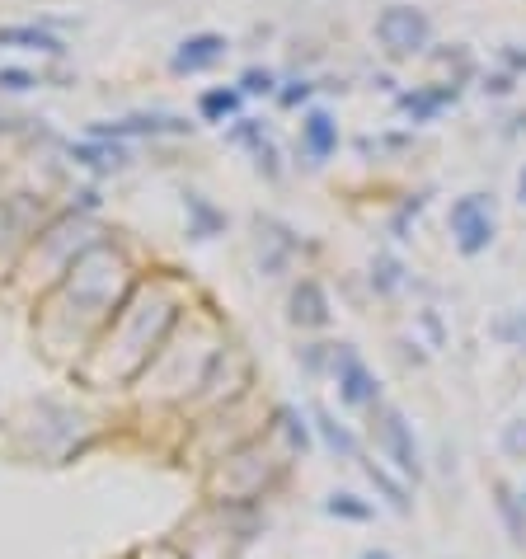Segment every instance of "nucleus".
Listing matches in <instances>:
<instances>
[{
	"label": "nucleus",
	"instance_id": "1",
	"mask_svg": "<svg viewBox=\"0 0 526 559\" xmlns=\"http://www.w3.org/2000/svg\"><path fill=\"white\" fill-rule=\"evenodd\" d=\"M451 235H456L461 254L489 249V240H494V212H489V202L480 193H470V198H461L451 207Z\"/></svg>",
	"mask_w": 526,
	"mask_h": 559
},
{
	"label": "nucleus",
	"instance_id": "2",
	"mask_svg": "<svg viewBox=\"0 0 526 559\" xmlns=\"http://www.w3.org/2000/svg\"><path fill=\"white\" fill-rule=\"evenodd\" d=\"M376 33H381V43L390 52L409 57V52H418V47L428 43V15L423 10H409V5H390L386 15L376 19Z\"/></svg>",
	"mask_w": 526,
	"mask_h": 559
},
{
	"label": "nucleus",
	"instance_id": "3",
	"mask_svg": "<svg viewBox=\"0 0 526 559\" xmlns=\"http://www.w3.org/2000/svg\"><path fill=\"white\" fill-rule=\"evenodd\" d=\"M376 437H381V447L390 451V461H395L404 475H418V470H423L414 437H409V423H404L400 409H390V404H386V409L376 414Z\"/></svg>",
	"mask_w": 526,
	"mask_h": 559
},
{
	"label": "nucleus",
	"instance_id": "4",
	"mask_svg": "<svg viewBox=\"0 0 526 559\" xmlns=\"http://www.w3.org/2000/svg\"><path fill=\"white\" fill-rule=\"evenodd\" d=\"M339 390H343V404H372L376 400V376L362 367L353 348L339 353Z\"/></svg>",
	"mask_w": 526,
	"mask_h": 559
},
{
	"label": "nucleus",
	"instance_id": "5",
	"mask_svg": "<svg viewBox=\"0 0 526 559\" xmlns=\"http://www.w3.org/2000/svg\"><path fill=\"white\" fill-rule=\"evenodd\" d=\"M221 52H226V38H217V33H198V38H188V43L174 52V71H202V66L221 62Z\"/></svg>",
	"mask_w": 526,
	"mask_h": 559
},
{
	"label": "nucleus",
	"instance_id": "6",
	"mask_svg": "<svg viewBox=\"0 0 526 559\" xmlns=\"http://www.w3.org/2000/svg\"><path fill=\"white\" fill-rule=\"evenodd\" d=\"M334 141H339L334 118H329V113H310V118H306V151H310V156L325 160L329 151H334Z\"/></svg>",
	"mask_w": 526,
	"mask_h": 559
},
{
	"label": "nucleus",
	"instance_id": "7",
	"mask_svg": "<svg viewBox=\"0 0 526 559\" xmlns=\"http://www.w3.org/2000/svg\"><path fill=\"white\" fill-rule=\"evenodd\" d=\"M0 47H24V52H62V43L43 29H0Z\"/></svg>",
	"mask_w": 526,
	"mask_h": 559
},
{
	"label": "nucleus",
	"instance_id": "8",
	"mask_svg": "<svg viewBox=\"0 0 526 559\" xmlns=\"http://www.w3.org/2000/svg\"><path fill=\"white\" fill-rule=\"evenodd\" d=\"M315 428H320V437L329 442V451H339V456H357V442L348 428H339V423L329 419V409H315Z\"/></svg>",
	"mask_w": 526,
	"mask_h": 559
},
{
	"label": "nucleus",
	"instance_id": "9",
	"mask_svg": "<svg viewBox=\"0 0 526 559\" xmlns=\"http://www.w3.org/2000/svg\"><path fill=\"white\" fill-rule=\"evenodd\" d=\"M123 137V132H184V123L179 118H123V123L113 127H99V137Z\"/></svg>",
	"mask_w": 526,
	"mask_h": 559
},
{
	"label": "nucleus",
	"instance_id": "10",
	"mask_svg": "<svg viewBox=\"0 0 526 559\" xmlns=\"http://www.w3.org/2000/svg\"><path fill=\"white\" fill-rule=\"evenodd\" d=\"M325 513L348 517V522H367V517H372V503H357V494H334L325 503Z\"/></svg>",
	"mask_w": 526,
	"mask_h": 559
},
{
	"label": "nucleus",
	"instance_id": "11",
	"mask_svg": "<svg viewBox=\"0 0 526 559\" xmlns=\"http://www.w3.org/2000/svg\"><path fill=\"white\" fill-rule=\"evenodd\" d=\"M367 475H372L376 484H381V489H386V498H390V508H395V513H409V498H404V489L395 480H390L386 470L381 466H367Z\"/></svg>",
	"mask_w": 526,
	"mask_h": 559
},
{
	"label": "nucleus",
	"instance_id": "12",
	"mask_svg": "<svg viewBox=\"0 0 526 559\" xmlns=\"http://www.w3.org/2000/svg\"><path fill=\"white\" fill-rule=\"evenodd\" d=\"M240 104V94L235 90H217V94H202V113L207 118H221V113H231Z\"/></svg>",
	"mask_w": 526,
	"mask_h": 559
},
{
	"label": "nucleus",
	"instance_id": "13",
	"mask_svg": "<svg viewBox=\"0 0 526 559\" xmlns=\"http://www.w3.org/2000/svg\"><path fill=\"white\" fill-rule=\"evenodd\" d=\"M447 99H451L447 90H437V94H418V99H414V94H409V99H404V109L414 113V118H428V113H433V109H442Z\"/></svg>",
	"mask_w": 526,
	"mask_h": 559
},
{
	"label": "nucleus",
	"instance_id": "14",
	"mask_svg": "<svg viewBox=\"0 0 526 559\" xmlns=\"http://www.w3.org/2000/svg\"><path fill=\"white\" fill-rule=\"evenodd\" d=\"M503 451L517 456V461H526V419H517V423L503 428Z\"/></svg>",
	"mask_w": 526,
	"mask_h": 559
},
{
	"label": "nucleus",
	"instance_id": "15",
	"mask_svg": "<svg viewBox=\"0 0 526 559\" xmlns=\"http://www.w3.org/2000/svg\"><path fill=\"white\" fill-rule=\"evenodd\" d=\"M76 156L85 160V165H94V170H109V165H123V160H127L118 146H113V151H109V146H104V151H90V146H80Z\"/></svg>",
	"mask_w": 526,
	"mask_h": 559
},
{
	"label": "nucleus",
	"instance_id": "16",
	"mask_svg": "<svg viewBox=\"0 0 526 559\" xmlns=\"http://www.w3.org/2000/svg\"><path fill=\"white\" fill-rule=\"evenodd\" d=\"M296 320H301V325H325V320H329L325 301H320V292H315V287H306V311H296Z\"/></svg>",
	"mask_w": 526,
	"mask_h": 559
},
{
	"label": "nucleus",
	"instance_id": "17",
	"mask_svg": "<svg viewBox=\"0 0 526 559\" xmlns=\"http://www.w3.org/2000/svg\"><path fill=\"white\" fill-rule=\"evenodd\" d=\"M498 508H503V517H508L512 541H526V527L517 522V508H512V494H508V489H498Z\"/></svg>",
	"mask_w": 526,
	"mask_h": 559
},
{
	"label": "nucleus",
	"instance_id": "18",
	"mask_svg": "<svg viewBox=\"0 0 526 559\" xmlns=\"http://www.w3.org/2000/svg\"><path fill=\"white\" fill-rule=\"evenodd\" d=\"M263 90H273V76H268V71H249V76H245V94H263Z\"/></svg>",
	"mask_w": 526,
	"mask_h": 559
},
{
	"label": "nucleus",
	"instance_id": "19",
	"mask_svg": "<svg viewBox=\"0 0 526 559\" xmlns=\"http://www.w3.org/2000/svg\"><path fill=\"white\" fill-rule=\"evenodd\" d=\"M0 85H5V90H29L33 76H24V71H0Z\"/></svg>",
	"mask_w": 526,
	"mask_h": 559
},
{
	"label": "nucleus",
	"instance_id": "20",
	"mask_svg": "<svg viewBox=\"0 0 526 559\" xmlns=\"http://www.w3.org/2000/svg\"><path fill=\"white\" fill-rule=\"evenodd\" d=\"M362 559H390L386 550H362Z\"/></svg>",
	"mask_w": 526,
	"mask_h": 559
},
{
	"label": "nucleus",
	"instance_id": "21",
	"mask_svg": "<svg viewBox=\"0 0 526 559\" xmlns=\"http://www.w3.org/2000/svg\"><path fill=\"white\" fill-rule=\"evenodd\" d=\"M517 188H522V202H526V170H522V179H517Z\"/></svg>",
	"mask_w": 526,
	"mask_h": 559
}]
</instances>
